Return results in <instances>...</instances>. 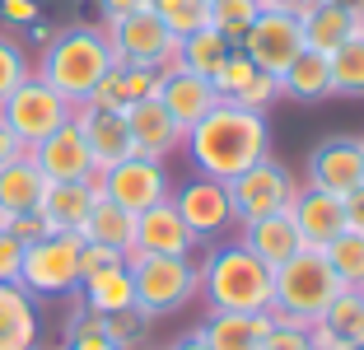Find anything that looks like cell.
I'll list each match as a JSON object with an SVG mask.
<instances>
[{
  "mask_svg": "<svg viewBox=\"0 0 364 350\" xmlns=\"http://www.w3.org/2000/svg\"><path fill=\"white\" fill-rule=\"evenodd\" d=\"M182 149H187V159L196 164L201 178L234 182L238 173H247L252 164H262L271 154V122L262 112H247V107L220 98V103L187 131Z\"/></svg>",
  "mask_w": 364,
  "mask_h": 350,
  "instance_id": "cell-1",
  "label": "cell"
},
{
  "mask_svg": "<svg viewBox=\"0 0 364 350\" xmlns=\"http://www.w3.org/2000/svg\"><path fill=\"white\" fill-rule=\"evenodd\" d=\"M201 299L210 313H267L276 304V271L238 238H220L201 257Z\"/></svg>",
  "mask_w": 364,
  "mask_h": 350,
  "instance_id": "cell-2",
  "label": "cell"
},
{
  "mask_svg": "<svg viewBox=\"0 0 364 350\" xmlns=\"http://www.w3.org/2000/svg\"><path fill=\"white\" fill-rule=\"evenodd\" d=\"M112 65L117 61H112V47H107L103 28L75 23V28H61L43 43V56H38V70L33 75L43 85H52L70 107H80Z\"/></svg>",
  "mask_w": 364,
  "mask_h": 350,
  "instance_id": "cell-3",
  "label": "cell"
},
{
  "mask_svg": "<svg viewBox=\"0 0 364 350\" xmlns=\"http://www.w3.org/2000/svg\"><path fill=\"white\" fill-rule=\"evenodd\" d=\"M127 271L136 285V308L145 318H168L201 299V266L196 257H145V253H127Z\"/></svg>",
  "mask_w": 364,
  "mask_h": 350,
  "instance_id": "cell-4",
  "label": "cell"
},
{
  "mask_svg": "<svg viewBox=\"0 0 364 350\" xmlns=\"http://www.w3.org/2000/svg\"><path fill=\"white\" fill-rule=\"evenodd\" d=\"M341 280H336L332 262L322 257V248H304V253H294L285 266H276V313H285V318L294 322H318L322 313H327V304H332L336 295H341Z\"/></svg>",
  "mask_w": 364,
  "mask_h": 350,
  "instance_id": "cell-5",
  "label": "cell"
},
{
  "mask_svg": "<svg viewBox=\"0 0 364 350\" xmlns=\"http://www.w3.org/2000/svg\"><path fill=\"white\" fill-rule=\"evenodd\" d=\"M103 38H107V47H112V61L117 65H145V70H154V75L182 70L178 38L164 28V19L150 10V5L122 14V19H107Z\"/></svg>",
  "mask_w": 364,
  "mask_h": 350,
  "instance_id": "cell-6",
  "label": "cell"
},
{
  "mask_svg": "<svg viewBox=\"0 0 364 350\" xmlns=\"http://www.w3.org/2000/svg\"><path fill=\"white\" fill-rule=\"evenodd\" d=\"M19 285L33 299H61L80 290V233H43L23 248Z\"/></svg>",
  "mask_w": 364,
  "mask_h": 350,
  "instance_id": "cell-7",
  "label": "cell"
},
{
  "mask_svg": "<svg viewBox=\"0 0 364 350\" xmlns=\"http://www.w3.org/2000/svg\"><path fill=\"white\" fill-rule=\"evenodd\" d=\"M225 187H229V206H234V224H252V220H267V215H280L299 196V178L276 154H267L262 164H252L247 173H238Z\"/></svg>",
  "mask_w": 364,
  "mask_h": 350,
  "instance_id": "cell-8",
  "label": "cell"
},
{
  "mask_svg": "<svg viewBox=\"0 0 364 350\" xmlns=\"http://www.w3.org/2000/svg\"><path fill=\"white\" fill-rule=\"evenodd\" d=\"M70 117H75V107L65 103L52 85H43L38 75H28V80L0 103V122L14 131V140H19L23 149H33L38 140H47L52 131H61Z\"/></svg>",
  "mask_w": 364,
  "mask_h": 350,
  "instance_id": "cell-9",
  "label": "cell"
},
{
  "mask_svg": "<svg viewBox=\"0 0 364 350\" xmlns=\"http://www.w3.org/2000/svg\"><path fill=\"white\" fill-rule=\"evenodd\" d=\"M94 182H98V196L117 201L122 211H131V215L150 211V206H159V201L173 196V182H168L164 159H145V154H131V159L103 169Z\"/></svg>",
  "mask_w": 364,
  "mask_h": 350,
  "instance_id": "cell-10",
  "label": "cell"
},
{
  "mask_svg": "<svg viewBox=\"0 0 364 350\" xmlns=\"http://www.w3.org/2000/svg\"><path fill=\"white\" fill-rule=\"evenodd\" d=\"M173 211L182 215V224L201 238V243H220L234 229V206H229V187L215 178H187L182 187H173Z\"/></svg>",
  "mask_w": 364,
  "mask_h": 350,
  "instance_id": "cell-11",
  "label": "cell"
},
{
  "mask_svg": "<svg viewBox=\"0 0 364 350\" xmlns=\"http://www.w3.org/2000/svg\"><path fill=\"white\" fill-rule=\"evenodd\" d=\"M238 52L257 65L262 75H276V80H280V75L289 70V61L304 52L299 14H271V10H262L257 19H252V28L243 33Z\"/></svg>",
  "mask_w": 364,
  "mask_h": 350,
  "instance_id": "cell-12",
  "label": "cell"
},
{
  "mask_svg": "<svg viewBox=\"0 0 364 350\" xmlns=\"http://www.w3.org/2000/svg\"><path fill=\"white\" fill-rule=\"evenodd\" d=\"M304 187H322L332 196H350L364 187V145L360 136H327L309 149V182Z\"/></svg>",
  "mask_w": 364,
  "mask_h": 350,
  "instance_id": "cell-13",
  "label": "cell"
},
{
  "mask_svg": "<svg viewBox=\"0 0 364 350\" xmlns=\"http://www.w3.org/2000/svg\"><path fill=\"white\" fill-rule=\"evenodd\" d=\"M28 154H33V164H38V173H43L47 182H89V178H98L94 154H89L85 136H80L75 117H70L61 131H52L47 140H38Z\"/></svg>",
  "mask_w": 364,
  "mask_h": 350,
  "instance_id": "cell-14",
  "label": "cell"
},
{
  "mask_svg": "<svg viewBox=\"0 0 364 350\" xmlns=\"http://www.w3.org/2000/svg\"><path fill=\"white\" fill-rule=\"evenodd\" d=\"M196 248H201V238L182 224V215L173 211V201H159V206H150V211L136 215V243H131V253H145V257H196Z\"/></svg>",
  "mask_w": 364,
  "mask_h": 350,
  "instance_id": "cell-15",
  "label": "cell"
},
{
  "mask_svg": "<svg viewBox=\"0 0 364 350\" xmlns=\"http://www.w3.org/2000/svg\"><path fill=\"white\" fill-rule=\"evenodd\" d=\"M122 117H127V131H131L136 154H145V159H168L173 149H182V140H187V131L173 122V112L159 103V94L131 103Z\"/></svg>",
  "mask_w": 364,
  "mask_h": 350,
  "instance_id": "cell-16",
  "label": "cell"
},
{
  "mask_svg": "<svg viewBox=\"0 0 364 350\" xmlns=\"http://www.w3.org/2000/svg\"><path fill=\"white\" fill-rule=\"evenodd\" d=\"M299 28L309 52L332 56L350 33H360V0H309L299 10Z\"/></svg>",
  "mask_w": 364,
  "mask_h": 350,
  "instance_id": "cell-17",
  "label": "cell"
},
{
  "mask_svg": "<svg viewBox=\"0 0 364 350\" xmlns=\"http://www.w3.org/2000/svg\"><path fill=\"white\" fill-rule=\"evenodd\" d=\"M289 220L299 229L304 248H327L336 233H346V196H332V191L299 182V196L289 201Z\"/></svg>",
  "mask_w": 364,
  "mask_h": 350,
  "instance_id": "cell-18",
  "label": "cell"
},
{
  "mask_svg": "<svg viewBox=\"0 0 364 350\" xmlns=\"http://www.w3.org/2000/svg\"><path fill=\"white\" fill-rule=\"evenodd\" d=\"M75 127H80V136H85L89 154H94V169H98V173L136 154V145H131V131H127V117H122V112H103V107L80 103V107H75Z\"/></svg>",
  "mask_w": 364,
  "mask_h": 350,
  "instance_id": "cell-19",
  "label": "cell"
},
{
  "mask_svg": "<svg viewBox=\"0 0 364 350\" xmlns=\"http://www.w3.org/2000/svg\"><path fill=\"white\" fill-rule=\"evenodd\" d=\"M98 201V182H47L43 201H38V220L47 233H80V224L89 220Z\"/></svg>",
  "mask_w": 364,
  "mask_h": 350,
  "instance_id": "cell-20",
  "label": "cell"
},
{
  "mask_svg": "<svg viewBox=\"0 0 364 350\" xmlns=\"http://www.w3.org/2000/svg\"><path fill=\"white\" fill-rule=\"evenodd\" d=\"M159 103L173 112V122H178L182 131H192L196 122L220 103V94H215V85L205 80V75L173 70V75H159Z\"/></svg>",
  "mask_w": 364,
  "mask_h": 350,
  "instance_id": "cell-21",
  "label": "cell"
},
{
  "mask_svg": "<svg viewBox=\"0 0 364 350\" xmlns=\"http://www.w3.org/2000/svg\"><path fill=\"white\" fill-rule=\"evenodd\" d=\"M238 229H243L238 243H243L252 257H262L271 271L285 266L294 253H304V238H299V229H294V220H289V211L267 215V220H252V224H238Z\"/></svg>",
  "mask_w": 364,
  "mask_h": 350,
  "instance_id": "cell-22",
  "label": "cell"
},
{
  "mask_svg": "<svg viewBox=\"0 0 364 350\" xmlns=\"http://www.w3.org/2000/svg\"><path fill=\"white\" fill-rule=\"evenodd\" d=\"M159 94V75L145 70V65H112L94 85V94L85 98L89 107H103V112H127L131 103Z\"/></svg>",
  "mask_w": 364,
  "mask_h": 350,
  "instance_id": "cell-23",
  "label": "cell"
},
{
  "mask_svg": "<svg viewBox=\"0 0 364 350\" xmlns=\"http://www.w3.org/2000/svg\"><path fill=\"white\" fill-rule=\"evenodd\" d=\"M43 318L23 285H0V350H38Z\"/></svg>",
  "mask_w": 364,
  "mask_h": 350,
  "instance_id": "cell-24",
  "label": "cell"
},
{
  "mask_svg": "<svg viewBox=\"0 0 364 350\" xmlns=\"http://www.w3.org/2000/svg\"><path fill=\"white\" fill-rule=\"evenodd\" d=\"M196 332L210 350H262L271 332V313H210Z\"/></svg>",
  "mask_w": 364,
  "mask_h": 350,
  "instance_id": "cell-25",
  "label": "cell"
},
{
  "mask_svg": "<svg viewBox=\"0 0 364 350\" xmlns=\"http://www.w3.org/2000/svg\"><path fill=\"white\" fill-rule=\"evenodd\" d=\"M43 191H47V178L38 173L28 149H23L19 159L0 164V211L5 215H33L38 201H43Z\"/></svg>",
  "mask_w": 364,
  "mask_h": 350,
  "instance_id": "cell-26",
  "label": "cell"
},
{
  "mask_svg": "<svg viewBox=\"0 0 364 350\" xmlns=\"http://www.w3.org/2000/svg\"><path fill=\"white\" fill-rule=\"evenodd\" d=\"M80 238H85V243H103V248H112V253L127 257L131 243H136V215L122 211V206L107 201V196H98L94 211H89V220L80 224Z\"/></svg>",
  "mask_w": 364,
  "mask_h": 350,
  "instance_id": "cell-27",
  "label": "cell"
},
{
  "mask_svg": "<svg viewBox=\"0 0 364 350\" xmlns=\"http://www.w3.org/2000/svg\"><path fill=\"white\" fill-rule=\"evenodd\" d=\"M80 299H85V308H89V313H98V318L122 313V308H136V285H131L127 262L85 276V280H80Z\"/></svg>",
  "mask_w": 364,
  "mask_h": 350,
  "instance_id": "cell-28",
  "label": "cell"
},
{
  "mask_svg": "<svg viewBox=\"0 0 364 350\" xmlns=\"http://www.w3.org/2000/svg\"><path fill=\"white\" fill-rule=\"evenodd\" d=\"M280 98H294V103H318V98H332V65L322 52L304 47L289 70L280 75Z\"/></svg>",
  "mask_w": 364,
  "mask_h": 350,
  "instance_id": "cell-29",
  "label": "cell"
},
{
  "mask_svg": "<svg viewBox=\"0 0 364 350\" xmlns=\"http://www.w3.org/2000/svg\"><path fill=\"white\" fill-rule=\"evenodd\" d=\"M229 52H234V43H229L225 33H215L210 23L196 33H187V38H178V61L182 70H192V75H205V80H215L220 75V65L229 61Z\"/></svg>",
  "mask_w": 364,
  "mask_h": 350,
  "instance_id": "cell-30",
  "label": "cell"
},
{
  "mask_svg": "<svg viewBox=\"0 0 364 350\" xmlns=\"http://www.w3.org/2000/svg\"><path fill=\"white\" fill-rule=\"evenodd\" d=\"M327 65H332V94L364 98V33H350V38L327 56Z\"/></svg>",
  "mask_w": 364,
  "mask_h": 350,
  "instance_id": "cell-31",
  "label": "cell"
},
{
  "mask_svg": "<svg viewBox=\"0 0 364 350\" xmlns=\"http://www.w3.org/2000/svg\"><path fill=\"white\" fill-rule=\"evenodd\" d=\"M318 322L332 332L336 341L364 346V295H360V290H341V295L327 304V313H322Z\"/></svg>",
  "mask_w": 364,
  "mask_h": 350,
  "instance_id": "cell-32",
  "label": "cell"
},
{
  "mask_svg": "<svg viewBox=\"0 0 364 350\" xmlns=\"http://www.w3.org/2000/svg\"><path fill=\"white\" fill-rule=\"evenodd\" d=\"M322 257L332 262L336 280H341L346 290H364V233H355V229L336 233L332 243L322 248Z\"/></svg>",
  "mask_w": 364,
  "mask_h": 350,
  "instance_id": "cell-33",
  "label": "cell"
},
{
  "mask_svg": "<svg viewBox=\"0 0 364 350\" xmlns=\"http://www.w3.org/2000/svg\"><path fill=\"white\" fill-rule=\"evenodd\" d=\"M145 5L164 19V28L173 38H187V33L210 23V0H145Z\"/></svg>",
  "mask_w": 364,
  "mask_h": 350,
  "instance_id": "cell-34",
  "label": "cell"
},
{
  "mask_svg": "<svg viewBox=\"0 0 364 350\" xmlns=\"http://www.w3.org/2000/svg\"><path fill=\"white\" fill-rule=\"evenodd\" d=\"M262 14L257 0H210V28L215 33H225L229 43H243V33L252 28V19Z\"/></svg>",
  "mask_w": 364,
  "mask_h": 350,
  "instance_id": "cell-35",
  "label": "cell"
},
{
  "mask_svg": "<svg viewBox=\"0 0 364 350\" xmlns=\"http://www.w3.org/2000/svg\"><path fill=\"white\" fill-rule=\"evenodd\" d=\"M28 75H33V61H28V52H23V43H14L10 33H0V103H5Z\"/></svg>",
  "mask_w": 364,
  "mask_h": 350,
  "instance_id": "cell-36",
  "label": "cell"
},
{
  "mask_svg": "<svg viewBox=\"0 0 364 350\" xmlns=\"http://www.w3.org/2000/svg\"><path fill=\"white\" fill-rule=\"evenodd\" d=\"M98 322H103V336L122 350H136L140 336H145V327H150V318H145L140 308H122V313H107V318H98Z\"/></svg>",
  "mask_w": 364,
  "mask_h": 350,
  "instance_id": "cell-37",
  "label": "cell"
},
{
  "mask_svg": "<svg viewBox=\"0 0 364 350\" xmlns=\"http://www.w3.org/2000/svg\"><path fill=\"white\" fill-rule=\"evenodd\" d=\"M61 350H122V346H112V341L103 336V322H98V313L80 308L75 318H70V327H65V346H61Z\"/></svg>",
  "mask_w": 364,
  "mask_h": 350,
  "instance_id": "cell-38",
  "label": "cell"
},
{
  "mask_svg": "<svg viewBox=\"0 0 364 350\" xmlns=\"http://www.w3.org/2000/svg\"><path fill=\"white\" fill-rule=\"evenodd\" d=\"M267 313H271V332H267V341H262V350H313L304 322L285 318V313H276V308H267Z\"/></svg>",
  "mask_w": 364,
  "mask_h": 350,
  "instance_id": "cell-39",
  "label": "cell"
},
{
  "mask_svg": "<svg viewBox=\"0 0 364 350\" xmlns=\"http://www.w3.org/2000/svg\"><path fill=\"white\" fill-rule=\"evenodd\" d=\"M229 103H238V107H247V112H262V117H267L271 103H280V80L257 70L243 89H238V98H229Z\"/></svg>",
  "mask_w": 364,
  "mask_h": 350,
  "instance_id": "cell-40",
  "label": "cell"
},
{
  "mask_svg": "<svg viewBox=\"0 0 364 350\" xmlns=\"http://www.w3.org/2000/svg\"><path fill=\"white\" fill-rule=\"evenodd\" d=\"M252 75H257V65H252V61H247V56L234 47V52H229V61L220 65V75H215L210 85H215V94H220V98H238V89H243Z\"/></svg>",
  "mask_w": 364,
  "mask_h": 350,
  "instance_id": "cell-41",
  "label": "cell"
},
{
  "mask_svg": "<svg viewBox=\"0 0 364 350\" xmlns=\"http://www.w3.org/2000/svg\"><path fill=\"white\" fill-rule=\"evenodd\" d=\"M23 248L14 233L0 229V285H19V266H23Z\"/></svg>",
  "mask_w": 364,
  "mask_h": 350,
  "instance_id": "cell-42",
  "label": "cell"
},
{
  "mask_svg": "<svg viewBox=\"0 0 364 350\" xmlns=\"http://www.w3.org/2000/svg\"><path fill=\"white\" fill-rule=\"evenodd\" d=\"M122 262H127L122 253H112V248H103V243H85V238H80V280L94 276V271H107V266H122Z\"/></svg>",
  "mask_w": 364,
  "mask_h": 350,
  "instance_id": "cell-43",
  "label": "cell"
},
{
  "mask_svg": "<svg viewBox=\"0 0 364 350\" xmlns=\"http://www.w3.org/2000/svg\"><path fill=\"white\" fill-rule=\"evenodd\" d=\"M0 19L14 28H28V23H38V0H0Z\"/></svg>",
  "mask_w": 364,
  "mask_h": 350,
  "instance_id": "cell-44",
  "label": "cell"
},
{
  "mask_svg": "<svg viewBox=\"0 0 364 350\" xmlns=\"http://www.w3.org/2000/svg\"><path fill=\"white\" fill-rule=\"evenodd\" d=\"M5 233H14V238H19V243H38V238H43V220H38V211H33V215H14V220H10V229H5Z\"/></svg>",
  "mask_w": 364,
  "mask_h": 350,
  "instance_id": "cell-45",
  "label": "cell"
},
{
  "mask_svg": "<svg viewBox=\"0 0 364 350\" xmlns=\"http://www.w3.org/2000/svg\"><path fill=\"white\" fill-rule=\"evenodd\" d=\"M346 229L364 233V187H355L350 196H346Z\"/></svg>",
  "mask_w": 364,
  "mask_h": 350,
  "instance_id": "cell-46",
  "label": "cell"
},
{
  "mask_svg": "<svg viewBox=\"0 0 364 350\" xmlns=\"http://www.w3.org/2000/svg\"><path fill=\"white\" fill-rule=\"evenodd\" d=\"M98 10H103L107 19H122V14H131V10H145V0H98Z\"/></svg>",
  "mask_w": 364,
  "mask_h": 350,
  "instance_id": "cell-47",
  "label": "cell"
},
{
  "mask_svg": "<svg viewBox=\"0 0 364 350\" xmlns=\"http://www.w3.org/2000/svg\"><path fill=\"white\" fill-rule=\"evenodd\" d=\"M19 154H23V145H19V140H14V131L5 127V122H0V164L19 159Z\"/></svg>",
  "mask_w": 364,
  "mask_h": 350,
  "instance_id": "cell-48",
  "label": "cell"
},
{
  "mask_svg": "<svg viewBox=\"0 0 364 350\" xmlns=\"http://www.w3.org/2000/svg\"><path fill=\"white\" fill-rule=\"evenodd\" d=\"M262 10H271V14H299L309 0H257Z\"/></svg>",
  "mask_w": 364,
  "mask_h": 350,
  "instance_id": "cell-49",
  "label": "cell"
},
{
  "mask_svg": "<svg viewBox=\"0 0 364 350\" xmlns=\"http://www.w3.org/2000/svg\"><path fill=\"white\" fill-rule=\"evenodd\" d=\"M168 350H210V346L201 341V332H187V336H178V341H173Z\"/></svg>",
  "mask_w": 364,
  "mask_h": 350,
  "instance_id": "cell-50",
  "label": "cell"
},
{
  "mask_svg": "<svg viewBox=\"0 0 364 350\" xmlns=\"http://www.w3.org/2000/svg\"><path fill=\"white\" fill-rule=\"evenodd\" d=\"M360 33H364V0H360Z\"/></svg>",
  "mask_w": 364,
  "mask_h": 350,
  "instance_id": "cell-51",
  "label": "cell"
},
{
  "mask_svg": "<svg viewBox=\"0 0 364 350\" xmlns=\"http://www.w3.org/2000/svg\"><path fill=\"white\" fill-rule=\"evenodd\" d=\"M355 350H364V346H355Z\"/></svg>",
  "mask_w": 364,
  "mask_h": 350,
  "instance_id": "cell-52",
  "label": "cell"
},
{
  "mask_svg": "<svg viewBox=\"0 0 364 350\" xmlns=\"http://www.w3.org/2000/svg\"><path fill=\"white\" fill-rule=\"evenodd\" d=\"M360 145H364V136H360Z\"/></svg>",
  "mask_w": 364,
  "mask_h": 350,
  "instance_id": "cell-53",
  "label": "cell"
},
{
  "mask_svg": "<svg viewBox=\"0 0 364 350\" xmlns=\"http://www.w3.org/2000/svg\"><path fill=\"white\" fill-rule=\"evenodd\" d=\"M360 295H364V290H360Z\"/></svg>",
  "mask_w": 364,
  "mask_h": 350,
  "instance_id": "cell-54",
  "label": "cell"
}]
</instances>
